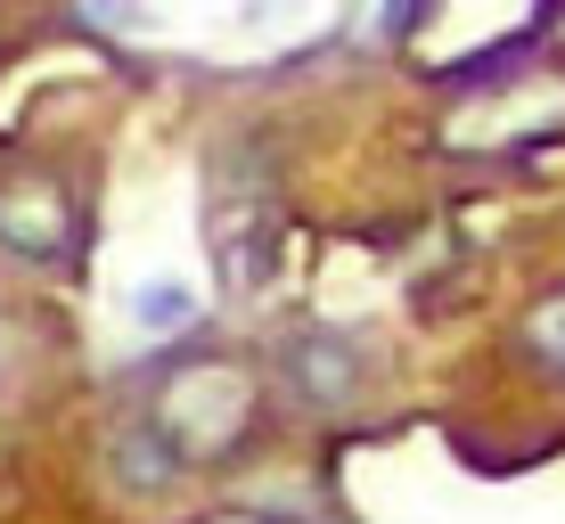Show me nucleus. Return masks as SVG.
<instances>
[{
  "label": "nucleus",
  "instance_id": "obj_1",
  "mask_svg": "<svg viewBox=\"0 0 565 524\" xmlns=\"http://www.w3.org/2000/svg\"><path fill=\"white\" fill-rule=\"evenodd\" d=\"M255 410H263V377L238 353L198 344V353L164 361V377H156L140 418H148V435L164 442L181 468H222V459L255 435Z\"/></svg>",
  "mask_w": 565,
  "mask_h": 524
},
{
  "label": "nucleus",
  "instance_id": "obj_2",
  "mask_svg": "<svg viewBox=\"0 0 565 524\" xmlns=\"http://www.w3.org/2000/svg\"><path fill=\"white\" fill-rule=\"evenodd\" d=\"M90 246V213L74 197V181L42 157L0 164V255L33 270H74Z\"/></svg>",
  "mask_w": 565,
  "mask_h": 524
},
{
  "label": "nucleus",
  "instance_id": "obj_3",
  "mask_svg": "<svg viewBox=\"0 0 565 524\" xmlns=\"http://www.w3.org/2000/svg\"><path fill=\"white\" fill-rule=\"evenodd\" d=\"M270 377H279V394H296L303 410H353L369 394V353L344 328H287V336L270 344Z\"/></svg>",
  "mask_w": 565,
  "mask_h": 524
},
{
  "label": "nucleus",
  "instance_id": "obj_4",
  "mask_svg": "<svg viewBox=\"0 0 565 524\" xmlns=\"http://www.w3.org/2000/svg\"><path fill=\"white\" fill-rule=\"evenodd\" d=\"M107 475L124 483L131 500H164V492H181V475H189V468L148 435V418H124V426L107 435Z\"/></svg>",
  "mask_w": 565,
  "mask_h": 524
},
{
  "label": "nucleus",
  "instance_id": "obj_5",
  "mask_svg": "<svg viewBox=\"0 0 565 524\" xmlns=\"http://www.w3.org/2000/svg\"><path fill=\"white\" fill-rule=\"evenodd\" d=\"M516 353L541 368V377H557L565 385V287H541L533 303H524V320H516Z\"/></svg>",
  "mask_w": 565,
  "mask_h": 524
},
{
  "label": "nucleus",
  "instance_id": "obj_6",
  "mask_svg": "<svg viewBox=\"0 0 565 524\" xmlns=\"http://www.w3.org/2000/svg\"><path fill=\"white\" fill-rule=\"evenodd\" d=\"M131 312H140L148 328H181V320H198V296H189V287H172V279H156V287L131 296Z\"/></svg>",
  "mask_w": 565,
  "mask_h": 524
},
{
  "label": "nucleus",
  "instance_id": "obj_7",
  "mask_svg": "<svg viewBox=\"0 0 565 524\" xmlns=\"http://www.w3.org/2000/svg\"><path fill=\"white\" fill-rule=\"evenodd\" d=\"M9 377H17V320L0 312V385H9Z\"/></svg>",
  "mask_w": 565,
  "mask_h": 524
}]
</instances>
